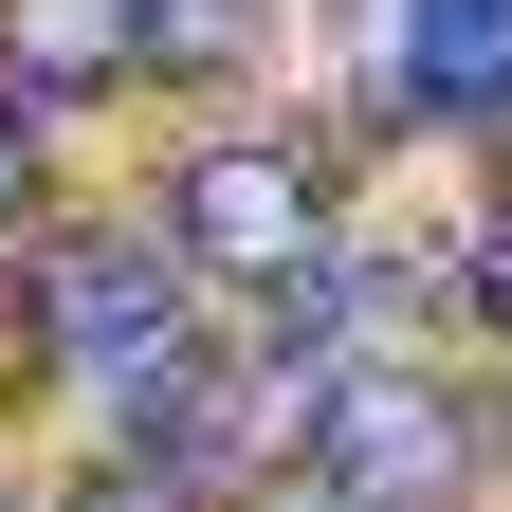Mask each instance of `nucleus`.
<instances>
[{
	"label": "nucleus",
	"mask_w": 512,
	"mask_h": 512,
	"mask_svg": "<svg viewBox=\"0 0 512 512\" xmlns=\"http://www.w3.org/2000/svg\"><path fill=\"white\" fill-rule=\"evenodd\" d=\"M37 330L74 348L110 403H147V421L183 403V366H202V330H183V293H165L147 238H55V256H37Z\"/></svg>",
	"instance_id": "1"
},
{
	"label": "nucleus",
	"mask_w": 512,
	"mask_h": 512,
	"mask_svg": "<svg viewBox=\"0 0 512 512\" xmlns=\"http://www.w3.org/2000/svg\"><path fill=\"white\" fill-rule=\"evenodd\" d=\"M458 458H476V421L439 403V384H403V366H348L330 403H311V476H330V512H439Z\"/></svg>",
	"instance_id": "2"
},
{
	"label": "nucleus",
	"mask_w": 512,
	"mask_h": 512,
	"mask_svg": "<svg viewBox=\"0 0 512 512\" xmlns=\"http://www.w3.org/2000/svg\"><path fill=\"white\" fill-rule=\"evenodd\" d=\"M165 220H183V256H202V275L293 293L311 256H330V165H311V147H202Z\"/></svg>",
	"instance_id": "3"
},
{
	"label": "nucleus",
	"mask_w": 512,
	"mask_h": 512,
	"mask_svg": "<svg viewBox=\"0 0 512 512\" xmlns=\"http://www.w3.org/2000/svg\"><path fill=\"white\" fill-rule=\"evenodd\" d=\"M110 74H147V0H0V92L19 110H74Z\"/></svg>",
	"instance_id": "4"
},
{
	"label": "nucleus",
	"mask_w": 512,
	"mask_h": 512,
	"mask_svg": "<svg viewBox=\"0 0 512 512\" xmlns=\"http://www.w3.org/2000/svg\"><path fill=\"white\" fill-rule=\"evenodd\" d=\"M403 92L494 110V92H512V0H403Z\"/></svg>",
	"instance_id": "5"
},
{
	"label": "nucleus",
	"mask_w": 512,
	"mask_h": 512,
	"mask_svg": "<svg viewBox=\"0 0 512 512\" xmlns=\"http://www.w3.org/2000/svg\"><path fill=\"white\" fill-rule=\"evenodd\" d=\"M147 55L165 74H220V55H256V0H147Z\"/></svg>",
	"instance_id": "6"
},
{
	"label": "nucleus",
	"mask_w": 512,
	"mask_h": 512,
	"mask_svg": "<svg viewBox=\"0 0 512 512\" xmlns=\"http://www.w3.org/2000/svg\"><path fill=\"white\" fill-rule=\"evenodd\" d=\"M55 512H202V476H183V458H110V476H74Z\"/></svg>",
	"instance_id": "7"
},
{
	"label": "nucleus",
	"mask_w": 512,
	"mask_h": 512,
	"mask_svg": "<svg viewBox=\"0 0 512 512\" xmlns=\"http://www.w3.org/2000/svg\"><path fill=\"white\" fill-rule=\"evenodd\" d=\"M0 220H37V128H19V92H0Z\"/></svg>",
	"instance_id": "8"
},
{
	"label": "nucleus",
	"mask_w": 512,
	"mask_h": 512,
	"mask_svg": "<svg viewBox=\"0 0 512 512\" xmlns=\"http://www.w3.org/2000/svg\"><path fill=\"white\" fill-rule=\"evenodd\" d=\"M476 330H494V348H512V220H494V238H476Z\"/></svg>",
	"instance_id": "9"
}]
</instances>
